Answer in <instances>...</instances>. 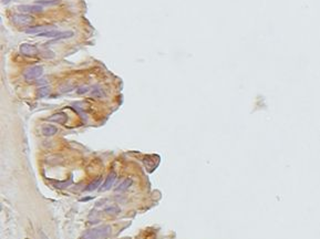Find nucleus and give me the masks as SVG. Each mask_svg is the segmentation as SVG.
Instances as JSON below:
<instances>
[{"label": "nucleus", "mask_w": 320, "mask_h": 239, "mask_svg": "<svg viewBox=\"0 0 320 239\" xmlns=\"http://www.w3.org/2000/svg\"><path fill=\"white\" fill-rule=\"evenodd\" d=\"M11 0H1V2H2V5H8V3L10 2Z\"/></svg>", "instance_id": "obj_19"}, {"label": "nucleus", "mask_w": 320, "mask_h": 239, "mask_svg": "<svg viewBox=\"0 0 320 239\" xmlns=\"http://www.w3.org/2000/svg\"><path fill=\"white\" fill-rule=\"evenodd\" d=\"M73 36L72 31H57V30H49L47 32L40 34V37H44V38H52L53 40H60V39H66V38H70Z\"/></svg>", "instance_id": "obj_4"}, {"label": "nucleus", "mask_w": 320, "mask_h": 239, "mask_svg": "<svg viewBox=\"0 0 320 239\" xmlns=\"http://www.w3.org/2000/svg\"><path fill=\"white\" fill-rule=\"evenodd\" d=\"M40 237H41V239H49V237L47 236V235L44 234L43 232H40Z\"/></svg>", "instance_id": "obj_18"}, {"label": "nucleus", "mask_w": 320, "mask_h": 239, "mask_svg": "<svg viewBox=\"0 0 320 239\" xmlns=\"http://www.w3.org/2000/svg\"><path fill=\"white\" fill-rule=\"evenodd\" d=\"M49 30H52L51 26H34V27L28 28V29H26L24 31L28 34H38V36H40L41 33L49 31Z\"/></svg>", "instance_id": "obj_7"}, {"label": "nucleus", "mask_w": 320, "mask_h": 239, "mask_svg": "<svg viewBox=\"0 0 320 239\" xmlns=\"http://www.w3.org/2000/svg\"><path fill=\"white\" fill-rule=\"evenodd\" d=\"M104 212L108 215H119L121 212V208L118 205H110L104 208Z\"/></svg>", "instance_id": "obj_13"}, {"label": "nucleus", "mask_w": 320, "mask_h": 239, "mask_svg": "<svg viewBox=\"0 0 320 239\" xmlns=\"http://www.w3.org/2000/svg\"><path fill=\"white\" fill-rule=\"evenodd\" d=\"M41 132L44 136H53V135L57 134V132H58V129H57L54 125L47 124V125H43V126H42Z\"/></svg>", "instance_id": "obj_10"}, {"label": "nucleus", "mask_w": 320, "mask_h": 239, "mask_svg": "<svg viewBox=\"0 0 320 239\" xmlns=\"http://www.w3.org/2000/svg\"><path fill=\"white\" fill-rule=\"evenodd\" d=\"M111 234V227L108 225L97 227L91 230H88L82 235L81 239H104Z\"/></svg>", "instance_id": "obj_1"}, {"label": "nucleus", "mask_w": 320, "mask_h": 239, "mask_svg": "<svg viewBox=\"0 0 320 239\" xmlns=\"http://www.w3.org/2000/svg\"><path fill=\"white\" fill-rule=\"evenodd\" d=\"M115 179H117V174L114 173V172L110 173L109 175H108V177L105 178L104 183L102 184V186H101V188H100V190H101V192H105V190H109L110 188L112 187L113 183L115 182Z\"/></svg>", "instance_id": "obj_8"}, {"label": "nucleus", "mask_w": 320, "mask_h": 239, "mask_svg": "<svg viewBox=\"0 0 320 239\" xmlns=\"http://www.w3.org/2000/svg\"><path fill=\"white\" fill-rule=\"evenodd\" d=\"M101 182H102V177H101V176H99V177H97L95 179H93V181L87 186L85 190H88V192H92V190H95L98 187H100V184H101Z\"/></svg>", "instance_id": "obj_12"}, {"label": "nucleus", "mask_w": 320, "mask_h": 239, "mask_svg": "<svg viewBox=\"0 0 320 239\" xmlns=\"http://www.w3.org/2000/svg\"><path fill=\"white\" fill-rule=\"evenodd\" d=\"M132 184H133V181H132L131 178H126V179H124V181L122 182L119 186H118L117 189H115V192H119V193H121V192H125L128 188L131 187Z\"/></svg>", "instance_id": "obj_11"}, {"label": "nucleus", "mask_w": 320, "mask_h": 239, "mask_svg": "<svg viewBox=\"0 0 320 239\" xmlns=\"http://www.w3.org/2000/svg\"><path fill=\"white\" fill-rule=\"evenodd\" d=\"M11 20L16 26H20V27H22V26H30L34 21L33 18L31 16L27 15V13H16V15L12 16Z\"/></svg>", "instance_id": "obj_3"}, {"label": "nucleus", "mask_w": 320, "mask_h": 239, "mask_svg": "<svg viewBox=\"0 0 320 239\" xmlns=\"http://www.w3.org/2000/svg\"><path fill=\"white\" fill-rule=\"evenodd\" d=\"M18 10L23 13H40L43 11V7L40 5H22L18 7Z\"/></svg>", "instance_id": "obj_6"}, {"label": "nucleus", "mask_w": 320, "mask_h": 239, "mask_svg": "<svg viewBox=\"0 0 320 239\" xmlns=\"http://www.w3.org/2000/svg\"><path fill=\"white\" fill-rule=\"evenodd\" d=\"M59 3L58 0H38L36 5H40V6H54Z\"/></svg>", "instance_id": "obj_14"}, {"label": "nucleus", "mask_w": 320, "mask_h": 239, "mask_svg": "<svg viewBox=\"0 0 320 239\" xmlns=\"http://www.w3.org/2000/svg\"><path fill=\"white\" fill-rule=\"evenodd\" d=\"M91 94L93 96H97V98H102V96H104V92L99 88H94L92 91H91Z\"/></svg>", "instance_id": "obj_16"}, {"label": "nucleus", "mask_w": 320, "mask_h": 239, "mask_svg": "<svg viewBox=\"0 0 320 239\" xmlns=\"http://www.w3.org/2000/svg\"><path fill=\"white\" fill-rule=\"evenodd\" d=\"M48 120L51 121V122H56V123H59V124H64V123L68 121V115H67L66 113H56V114L51 115Z\"/></svg>", "instance_id": "obj_9"}, {"label": "nucleus", "mask_w": 320, "mask_h": 239, "mask_svg": "<svg viewBox=\"0 0 320 239\" xmlns=\"http://www.w3.org/2000/svg\"><path fill=\"white\" fill-rule=\"evenodd\" d=\"M49 93H50V89L48 86H42V88H40L38 90V95H39L40 98H44V96L49 95Z\"/></svg>", "instance_id": "obj_15"}, {"label": "nucleus", "mask_w": 320, "mask_h": 239, "mask_svg": "<svg viewBox=\"0 0 320 239\" xmlns=\"http://www.w3.org/2000/svg\"><path fill=\"white\" fill-rule=\"evenodd\" d=\"M88 91H89V88H88V86H83V88H80L78 90V94H84Z\"/></svg>", "instance_id": "obj_17"}, {"label": "nucleus", "mask_w": 320, "mask_h": 239, "mask_svg": "<svg viewBox=\"0 0 320 239\" xmlns=\"http://www.w3.org/2000/svg\"><path fill=\"white\" fill-rule=\"evenodd\" d=\"M20 50V53L23 54L24 56H29V58H33V56H38V49H37V46H32V44L29 43H22L19 48Z\"/></svg>", "instance_id": "obj_5"}, {"label": "nucleus", "mask_w": 320, "mask_h": 239, "mask_svg": "<svg viewBox=\"0 0 320 239\" xmlns=\"http://www.w3.org/2000/svg\"><path fill=\"white\" fill-rule=\"evenodd\" d=\"M43 74V68L41 66H33L28 68L23 72V78L26 81H34Z\"/></svg>", "instance_id": "obj_2"}]
</instances>
